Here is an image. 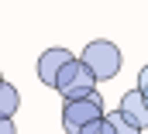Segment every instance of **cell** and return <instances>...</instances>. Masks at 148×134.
Masks as SVG:
<instances>
[{"instance_id": "cell-4", "label": "cell", "mask_w": 148, "mask_h": 134, "mask_svg": "<svg viewBox=\"0 0 148 134\" xmlns=\"http://www.w3.org/2000/svg\"><path fill=\"white\" fill-rule=\"evenodd\" d=\"M73 59V52L69 48H45L41 52V59H38V66H35V72H38V79L45 83V86H55V76L62 72V66Z\"/></svg>"}, {"instance_id": "cell-1", "label": "cell", "mask_w": 148, "mask_h": 134, "mask_svg": "<svg viewBox=\"0 0 148 134\" xmlns=\"http://www.w3.org/2000/svg\"><path fill=\"white\" fill-rule=\"evenodd\" d=\"M79 62L93 72V79L97 83H107V79H114L117 72H121V48L114 45V41H107V38H97V41H90L86 48H83V55H79Z\"/></svg>"}, {"instance_id": "cell-5", "label": "cell", "mask_w": 148, "mask_h": 134, "mask_svg": "<svg viewBox=\"0 0 148 134\" xmlns=\"http://www.w3.org/2000/svg\"><path fill=\"white\" fill-rule=\"evenodd\" d=\"M127 120H134L141 131H148V100L138 93V90H127L124 96H121V107H117Z\"/></svg>"}, {"instance_id": "cell-6", "label": "cell", "mask_w": 148, "mask_h": 134, "mask_svg": "<svg viewBox=\"0 0 148 134\" xmlns=\"http://www.w3.org/2000/svg\"><path fill=\"white\" fill-rule=\"evenodd\" d=\"M17 107H21V93H17L7 79H0V117H14Z\"/></svg>"}, {"instance_id": "cell-10", "label": "cell", "mask_w": 148, "mask_h": 134, "mask_svg": "<svg viewBox=\"0 0 148 134\" xmlns=\"http://www.w3.org/2000/svg\"><path fill=\"white\" fill-rule=\"evenodd\" d=\"M0 134H17V127H14V117H0Z\"/></svg>"}, {"instance_id": "cell-2", "label": "cell", "mask_w": 148, "mask_h": 134, "mask_svg": "<svg viewBox=\"0 0 148 134\" xmlns=\"http://www.w3.org/2000/svg\"><path fill=\"white\" fill-rule=\"evenodd\" d=\"M103 117V96L93 90L86 96H73V100L62 103V131L66 134H79L86 124L100 120Z\"/></svg>"}, {"instance_id": "cell-11", "label": "cell", "mask_w": 148, "mask_h": 134, "mask_svg": "<svg viewBox=\"0 0 148 134\" xmlns=\"http://www.w3.org/2000/svg\"><path fill=\"white\" fill-rule=\"evenodd\" d=\"M0 79H3V72H0Z\"/></svg>"}, {"instance_id": "cell-3", "label": "cell", "mask_w": 148, "mask_h": 134, "mask_svg": "<svg viewBox=\"0 0 148 134\" xmlns=\"http://www.w3.org/2000/svg\"><path fill=\"white\" fill-rule=\"evenodd\" d=\"M52 90H59L62 100H73V96H86V93H93V90H97V79H93V72L73 55V59L62 66V72L55 76V86H52Z\"/></svg>"}, {"instance_id": "cell-7", "label": "cell", "mask_w": 148, "mask_h": 134, "mask_svg": "<svg viewBox=\"0 0 148 134\" xmlns=\"http://www.w3.org/2000/svg\"><path fill=\"white\" fill-rule=\"evenodd\" d=\"M103 120H107L110 134H141V127H138L134 120H127L121 110H114V113H103Z\"/></svg>"}, {"instance_id": "cell-8", "label": "cell", "mask_w": 148, "mask_h": 134, "mask_svg": "<svg viewBox=\"0 0 148 134\" xmlns=\"http://www.w3.org/2000/svg\"><path fill=\"white\" fill-rule=\"evenodd\" d=\"M79 134H110V127H107V120L100 117V120H93V124H86Z\"/></svg>"}, {"instance_id": "cell-9", "label": "cell", "mask_w": 148, "mask_h": 134, "mask_svg": "<svg viewBox=\"0 0 148 134\" xmlns=\"http://www.w3.org/2000/svg\"><path fill=\"white\" fill-rule=\"evenodd\" d=\"M134 90L148 100V66H141V72H138V86H134Z\"/></svg>"}]
</instances>
